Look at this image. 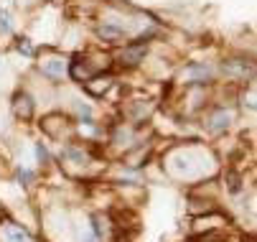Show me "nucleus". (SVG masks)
<instances>
[{"label": "nucleus", "instance_id": "f257e3e1", "mask_svg": "<svg viewBox=\"0 0 257 242\" xmlns=\"http://www.w3.org/2000/svg\"><path fill=\"white\" fill-rule=\"evenodd\" d=\"M13 112H16L18 117H31L33 102H31L28 94H16V99H13Z\"/></svg>", "mask_w": 257, "mask_h": 242}, {"label": "nucleus", "instance_id": "f03ea898", "mask_svg": "<svg viewBox=\"0 0 257 242\" xmlns=\"http://www.w3.org/2000/svg\"><path fill=\"white\" fill-rule=\"evenodd\" d=\"M99 36L104 39V41H112V44H120L122 41V28H115V26H102L99 28Z\"/></svg>", "mask_w": 257, "mask_h": 242}, {"label": "nucleus", "instance_id": "7ed1b4c3", "mask_svg": "<svg viewBox=\"0 0 257 242\" xmlns=\"http://www.w3.org/2000/svg\"><path fill=\"white\" fill-rule=\"evenodd\" d=\"M143 56H145V46H133V49H125L122 61H125V64H130V66H135Z\"/></svg>", "mask_w": 257, "mask_h": 242}, {"label": "nucleus", "instance_id": "20e7f679", "mask_svg": "<svg viewBox=\"0 0 257 242\" xmlns=\"http://www.w3.org/2000/svg\"><path fill=\"white\" fill-rule=\"evenodd\" d=\"M41 69L46 74H51V77H59V74H64V61L61 59H49V61L41 64Z\"/></svg>", "mask_w": 257, "mask_h": 242}, {"label": "nucleus", "instance_id": "39448f33", "mask_svg": "<svg viewBox=\"0 0 257 242\" xmlns=\"http://www.w3.org/2000/svg\"><path fill=\"white\" fill-rule=\"evenodd\" d=\"M3 237H6V242H28V234L23 229H18V227H6Z\"/></svg>", "mask_w": 257, "mask_h": 242}, {"label": "nucleus", "instance_id": "423d86ee", "mask_svg": "<svg viewBox=\"0 0 257 242\" xmlns=\"http://www.w3.org/2000/svg\"><path fill=\"white\" fill-rule=\"evenodd\" d=\"M229 120H232V115H229L227 110L216 112L214 120H211V130H224V128H229Z\"/></svg>", "mask_w": 257, "mask_h": 242}, {"label": "nucleus", "instance_id": "0eeeda50", "mask_svg": "<svg viewBox=\"0 0 257 242\" xmlns=\"http://www.w3.org/2000/svg\"><path fill=\"white\" fill-rule=\"evenodd\" d=\"M0 33L3 36L11 33V11H0Z\"/></svg>", "mask_w": 257, "mask_h": 242}, {"label": "nucleus", "instance_id": "6e6552de", "mask_svg": "<svg viewBox=\"0 0 257 242\" xmlns=\"http://www.w3.org/2000/svg\"><path fill=\"white\" fill-rule=\"evenodd\" d=\"M183 77H209V66H191Z\"/></svg>", "mask_w": 257, "mask_h": 242}, {"label": "nucleus", "instance_id": "1a4fd4ad", "mask_svg": "<svg viewBox=\"0 0 257 242\" xmlns=\"http://www.w3.org/2000/svg\"><path fill=\"white\" fill-rule=\"evenodd\" d=\"M18 179H21L23 184H31V181H33V171H28V168H21V171H18Z\"/></svg>", "mask_w": 257, "mask_h": 242}, {"label": "nucleus", "instance_id": "9d476101", "mask_svg": "<svg viewBox=\"0 0 257 242\" xmlns=\"http://www.w3.org/2000/svg\"><path fill=\"white\" fill-rule=\"evenodd\" d=\"M18 51H21V54H26V56H31V54H33V46H31V44L23 39V41L18 44Z\"/></svg>", "mask_w": 257, "mask_h": 242}, {"label": "nucleus", "instance_id": "9b49d317", "mask_svg": "<svg viewBox=\"0 0 257 242\" xmlns=\"http://www.w3.org/2000/svg\"><path fill=\"white\" fill-rule=\"evenodd\" d=\"M36 153H39V158H41V161H46V158H49V153H46V148H44V146H36Z\"/></svg>", "mask_w": 257, "mask_h": 242}, {"label": "nucleus", "instance_id": "f8f14e48", "mask_svg": "<svg viewBox=\"0 0 257 242\" xmlns=\"http://www.w3.org/2000/svg\"><path fill=\"white\" fill-rule=\"evenodd\" d=\"M82 242H99V237H97V234H94V232H92V234H87V237H84V239H82Z\"/></svg>", "mask_w": 257, "mask_h": 242}]
</instances>
